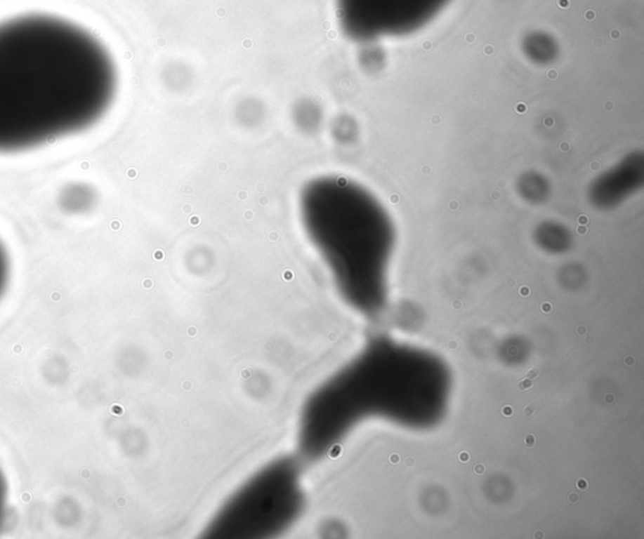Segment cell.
<instances>
[{"mask_svg":"<svg viewBox=\"0 0 644 539\" xmlns=\"http://www.w3.org/2000/svg\"><path fill=\"white\" fill-rule=\"evenodd\" d=\"M116 90L107 49L79 25L43 14L0 23V154L90 128Z\"/></svg>","mask_w":644,"mask_h":539,"instance_id":"6da1fadb","label":"cell"},{"mask_svg":"<svg viewBox=\"0 0 644 539\" xmlns=\"http://www.w3.org/2000/svg\"><path fill=\"white\" fill-rule=\"evenodd\" d=\"M302 228L335 267L353 300L375 310L386 297L395 229L372 192L343 176H320L300 192Z\"/></svg>","mask_w":644,"mask_h":539,"instance_id":"7a4b0ae2","label":"cell"},{"mask_svg":"<svg viewBox=\"0 0 644 539\" xmlns=\"http://www.w3.org/2000/svg\"><path fill=\"white\" fill-rule=\"evenodd\" d=\"M643 182V161L632 156L626 161L599 176L590 189L593 204L610 208L619 204L640 189Z\"/></svg>","mask_w":644,"mask_h":539,"instance_id":"3957f363","label":"cell"},{"mask_svg":"<svg viewBox=\"0 0 644 539\" xmlns=\"http://www.w3.org/2000/svg\"><path fill=\"white\" fill-rule=\"evenodd\" d=\"M9 277V260L4 246L0 243V295L4 292Z\"/></svg>","mask_w":644,"mask_h":539,"instance_id":"277c9868","label":"cell"},{"mask_svg":"<svg viewBox=\"0 0 644 539\" xmlns=\"http://www.w3.org/2000/svg\"><path fill=\"white\" fill-rule=\"evenodd\" d=\"M6 481L3 479V475L0 473V523L3 519L4 514V508H6Z\"/></svg>","mask_w":644,"mask_h":539,"instance_id":"5b68a950","label":"cell"}]
</instances>
